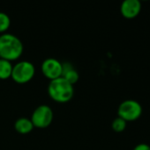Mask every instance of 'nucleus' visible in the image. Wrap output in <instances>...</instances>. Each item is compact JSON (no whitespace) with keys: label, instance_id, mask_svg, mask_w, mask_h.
<instances>
[{"label":"nucleus","instance_id":"nucleus-1","mask_svg":"<svg viewBox=\"0 0 150 150\" xmlns=\"http://www.w3.org/2000/svg\"><path fill=\"white\" fill-rule=\"evenodd\" d=\"M24 50L20 39L9 33L0 35V57L10 62L19 58Z\"/></svg>","mask_w":150,"mask_h":150},{"label":"nucleus","instance_id":"nucleus-2","mask_svg":"<svg viewBox=\"0 0 150 150\" xmlns=\"http://www.w3.org/2000/svg\"><path fill=\"white\" fill-rule=\"evenodd\" d=\"M48 93L50 97L59 103L70 101L74 94L73 85L67 82L63 76L50 80L48 84Z\"/></svg>","mask_w":150,"mask_h":150},{"label":"nucleus","instance_id":"nucleus-3","mask_svg":"<svg viewBox=\"0 0 150 150\" xmlns=\"http://www.w3.org/2000/svg\"><path fill=\"white\" fill-rule=\"evenodd\" d=\"M118 114L126 122L135 121L142 114V106L134 99H126L118 105Z\"/></svg>","mask_w":150,"mask_h":150},{"label":"nucleus","instance_id":"nucleus-4","mask_svg":"<svg viewBox=\"0 0 150 150\" xmlns=\"http://www.w3.org/2000/svg\"><path fill=\"white\" fill-rule=\"evenodd\" d=\"M35 73L34 65L29 61H20L12 67L11 77L19 83H24L30 81Z\"/></svg>","mask_w":150,"mask_h":150},{"label":"nucleus","instance_id":"nucleus-5","mask_svg":"<svg viewBox=\"0 0 150 150\" xmlns=\"http://www.w3.org/2000/svg\"><path fill=\"white\" fill-rule=\"evenodd\" d=\"M53 111L48 105H38L32 112L30 120L34 127L38 128H45L49 127L53 120Z\"/></svg>","mask_w":150,"mask_h":150},{"label":"nucleus","instance_id":"nucleus-6","mask_svg":"<svg viewBox=\"0 0 150 150\" xmlns=\"http://www.w3.org/2000/svg\"><path fill=\"white\" fill-rule=\"evenodd\" d=\"M41 69L47 78L53 80L62 76V62L57 58L48 57L42 62Z\"/></svg>","mask_w":150,"mask_h":150},{"label":"nucleus","instance_id":"nucleus-7","mask_svg":"<svg viewBox=\"0 0 150 150\" xmlns=\"http://www.w3.org/2000/svg\"><path fill=\"white\" fill-rule=\"evenodd\" d=\"M141 11V3L139 0H125L120 6V11L123 17L133 18L137 17Z\"/></svg>","mask_w":150,"mask_h":150},{"label":"nucleus","instance_id":"nucleus-8","mask_svg":"<svg viewBox=\"0 0 150 150\" xmlns=\"http://www.w3.org/2000/svg\"><path fill=\"white\" fill-rule=\"evenodd\" d=\"M71 84H74L79 80V73L70 62H62V76Z\"/></svg>","mask_w":150,"mask_h":150},{"label":"nucleus","instance_id":"nucleus-9","mask_svg":"<svg viewBox=\"0 0 150 150\" xmlns=\"http://www.w3.org/2000/svg\"><path fill=\"white\" fill-rule=\"evenodd\" d=\"M34 127L33 125L32 120L29 118H27V117L18 118L15 120V122H14V128H15V130L18 133L22 134L30 133L33 130Z\"/></svg>","mask_w":150,"mask_h":150},{"label":"nucleus","instance_id":"nucleus-10","mask_svg":"<svg viewBox=\"0 0 150 150\" xmlns=\"http://www.w3.org/2000/svg\"><path fill=\"white\" fill-rule=\"evenodd\" d=\"M13 65L8 60L0 58V79H7L11 77Z\"/></svg>","mask_w":150,"mask_h":150},{"label":"nucleus","instance_id":"nucleus-11","mask_svg":"<svg viewBox=\"0 0 150 150\" xmlns=\"http://www.w3.org/2000/svg\"><path fill=\"white\" fill-rule=\"evenodd\" d=\"M126 120H124L122 118H120V117H117L116 119H114L113 120V121H112V123H111V127H112V129L115 131V132H117V133H120V132H123L125 129H126Z\"/></svg>","mask_w":150,"mask_h":150},{"label":"nucleus","instance_id":"nucleus-12","mask_svg":"<svg viewBox=\"0 0 150 150\" xmlns=\"http://www.w3.org/2000/svg\"><path fill=\"white\" fill-rule=\"evenodd\" d=\"M11 25V18L4 11H0V33L5 32Z\"/></svg>","mask_w":150,"mask_h":150},{"label":"nucleus","instance_id":"nucleus-13","mask_svg":"<svg viewBox=\"0 0 150 150\" xmlns=\"http://www.w3.org/2000/svg\"><path fill=\"white\" fill-rule=\"evenodd\" d=\"M133 150H150V146L146 143H141L136 145Z\"/></svg>","mask_w":150,"mask_h":150},{"label":"nucleus","instance_id":"nucleus-14","mask_svg":"<svg viewBox=\"0 0 150 150\" xmlns=\"http://www.w3.org/2000/svg\"><path fill=\"white\" fill-rule=\"evenodd\" d=\"M0 58H1V57H0Z\"/></svg>","mask_w":150,"mask_h":150}]
</instances>
